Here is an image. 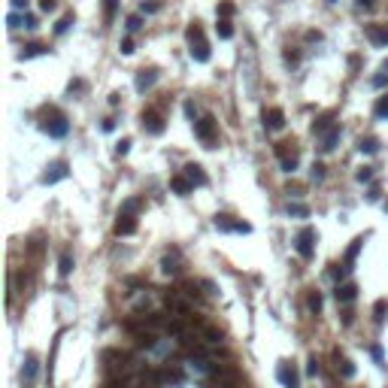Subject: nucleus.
Segmentation results:
<instances>
[{
	"instance_id": "nucleus-32",
	"label": "nucleus",
	"mask_w": 388,
	"mask_h": 388,
	"mask_svg": "<svg viewBox=\"0 0 388 388\" xmlns=\"http://www.w3.org/2000/svg\"><path fill=\"white\" fill-rule=\"evenodd\" d=\"M203 334H206V343H212V346L221 343V331H215V328H203Z\"/></svg>"
},
{
	"instance_id": "nucleus-27",
	"label": "nucleus",
	"mask_w": 388,
	"mask_h": 388,
	"mask_svg": "<svg viewBox=\"0 0 388 388\" xmlns=\"http://www.w3.org/2000/svg\"><path fill=\"white\" fill-rule=\"evenodd\" d=\"M6 24H9V30H18L21 24H27V15H21V12H9Z\"/></svg>"
},
{
	"instance_id": "nucleus-40",
	"label": "nucleus",
	"mask_w": 388,
	"mask_h": 388,
	"mask_svg": "<svg viewBox=\"0 0 388 388\" xmlns=\"http://www.w3.org/2000/svg\"><path fill=\"white\" fill-rule=\"evenodd\" d=\"M373 85H376V88H385V85H388V70H382V73L376 76V79H373Z\"/></svg>"
},
{
	"instance_id": "nucleus-34",
	"label": "nucleus",
	"mask_w": 388,
	"mask_h": 388,
	"mask_svg": "<svg viewBox=\"0 0 388 388\" xmlns=\"http://www.w3.org/2000/svg\"><path fill=\"white\" fill-rule=\"evenodd\" d=\"M70 24H73V12H67V15H64V18H61V21L55 24V33H64V30H67Z\"/></svg>"
},
{
	"instance_id": "nucleus-29",
	"label": "nucleus",
	"mask_w": 388,
	"mask_h": 388,
	"mask_svg": "<svg viewBox=\"0 0 388 388\" xmlns=\"http://www.w3.org/2000/svg\"><path fill=\"white\" fill-rule=\"evenodd\" d=\"M234 12H237V6L230 3V0H221V3H218V15H221V18H230Z\"/></svg>"
},
{
	"instance_id": "nucleus-46",
	"label": "nucleus",
	"mask_w": 388,
	"mask_h": 388,
	"mask_svg": "<svg viewBox=\"0 0 388 388\" xmlns=\"http://www.w3.org/2000/svg\"><path fill=\"white\" fill-rule=\"evenodd\" d=\"M358 6H361V9H373V6H376V0H358Z\"/></svg>"
},
{
	"instance_id": "nucleus-49",
	"label": "nucleus",
	"mask_w": 388,
	"mask_h": 388,
	"mask_svg": "<svg viewBox=\"0 0 388 388\" xmlns=\"http://www.w3.org/2000/svg\"><path fill=\"white\" fill-rule=\"evenodd\" d=\"M385 212H388V200H385Z\"/></svg>"
},
{
	"instance_id": "nucleus-19",
	"label": "nucleus",
	"mask_w": 388,
	"mask_h": 388,
	"mask_svg": "<svg viewBox=\"0 0 388 388\" xmlns=\"http://www.w3.org/2000/svg\"><path fill=\"white\" fill-rule=\"evenodd\" d=\"M337 140H340V125H334V128L322 137V152H331V149L337 146Z\"/></svg>"
},
{
	"instance_id": "nucleus-48",
	"label": "nucleus",
	"mask_w": 388,
	"mask_h": 388,
	"mask_svg": "<svg viewBox=\"0 0 388 388\" xmlns=\"http://www.w3.org/2000/svg\"><path fill=\"white\" fill-rule=\"evenodd\" d=\"M382 70H388V61H385V64H382Z\"/></svg>"
},
{
	"instance_id": "nucleus-38",
	"label": "nucleus",
	"mask_w": 388,
	"mask_h": 388,
	"mask_svg": "<svg viewBox=\"0 0 388 388\" xmlns=\"http://www.w3.org/2000/svg\"><path fill=\"white\" fill-rule=\"evenodd\" d=\"M373 179V167H361L358 170V182H370Z\"/></svg>"
},
{
	"instance_id": "nucleus-7",
	"label": "nucleus",
	"mask_w": 388,
	"mask_h": 388,
	"mask_svg": "<svg viewBox=\"0 0 388 388\" xmlns=\"http://www.w3.org/2000/svg\"><path fill=\"white\" fill-rule=\"evenodd\" d=\"M364 33L373 46H388V24H367Z\"/></svg>"
},
{
	"instance_id": "nucleus-13",
	"label": "nucleus",
	"mask_w": 388,
	"mask_h": 388,
	"mask_svg": "<svg viewBox=\"0 0 388 388\" xmlns=\"http://www.w3.org/2000/svg\"><path fill=\"white\" fill-rule=\"evenodd\" d=\"M143 128H146L149 134H155V137L164 134V122H161V115H158V112H146V115H143Z\"/></svg>"
},
{
	"instance_id": "nucleus-5",
	"label": "nucleus",
	"mask_w": 388,
	"mask_h": 388,
	"mask_svg": "<svg viewBox=\"0 0 388 388\" xmlns=\"http://www.w3.org/2000/svg\"><path fill=\"white\" fill-rule=\"evenodd\" d=\"M64 176H67V161H52L40 179H43V185H55V182H61Z\"/></svg>"
},
{
	"instance_id": "nucleus-23",
	"label": "nucleus",
	"mask_w": 388,
	"mask_h": 388,
	"mask_svg": "<svg viewBox=\"0 0 388 388\" xmlns=\"http://www.w3.org/2000/svg\"><path fill=\"white\" fill-rule=\"evenodd\" d=\"M215 30H218V36H221V40H230V36H234V24H230L227 18H218Z\"/></svg>"
},
{
	"instance_id": "nucleus-21",
	"label": "nucleus",
	"mask_w": 388,
	"mask_h": 388,
	"mask_svg": "<svg viewBox=\"0 0 388 388\" xmlns=\"http://www.w3.org/2000/svg\"><path fill=\"white\" fill-rule=\"evenodd\" d=\"M385 316H388V300H376V306H373V322H376V325H385Z\"/></svg>"
},
{
	"instance_id": "nucleus-31",
	"label": "nucleus",
	"mask_w": 388,
	"mask_h": 388,
	"mask_svg": "<svg viewBox=\"0 0 388 388\" xmlns=\"http://www.w3.org/2000/svg\"><path fill=\"white\" fill-rule=\"evenodd\" d=\"M122 212H128V215H137V212H140V200H137V197H131V200H125V206H122Z\"/></svg>"
},
{
	"instance_id": "nucleus-12",
	"label": "nucleus",
	"mask_w": 388,
	"mask_h": 388,
	"mask_svg": "<svg viewBox=\"0 0 388 388\" xmlns=\"http://www.w3.org/2000/svg\"><path fill=\"white\" fill-rule=\"evenodd\" d=\"M334 297H337L340 303H352V300L358 297V285H355V282H343V285H337Z\"/></svg>"
},
{
	"instance_id": "nucleus-2",
	"label": "nucleus",
	"mask_w": 388,
	"mask_h": 388,
	"mask_svg": "<svg viewBox=\"0 0 388 388\" xmlns=\"http://www.w3.org/2000/svg\"><path fill=\"white\" fill-rule=\"evenodd\" d=\"M294 249H297V255L303 258V261H309L316 255V230L313 227H303L300 234L294 237Z\"/></svg>"
},
{
	"instance_id": "nucleus-36",
	"label": "nucleus",
	"mask_w": 388,
	"mask_h": 388,
	"mask_svg": "<svg viewBox=\"0 0 388 388\" xmlns=\"http://www.w3.org/2000/svg\"><path fill=\"white\" fill-rule=\"evenodd\" d=\"M288 212H291V215H309V206H303V203H288Z\"/></svg>"
},
{
	"instance_id": "nucleus-44",
	"label": "nucleus",
	"mask_w": 388,
	"mask_h": 388,
	"mask_svg": "<svg viewBox=\"0 0 388 388\" xmlns=\"http://www.w3.org/2000/svg\"><path fill=\"white\" fill-rule=\"evenodd\" d=\"M131 52H134V40H125L122 43V55H131Z\"/></svg>"
},
{
	"instance_id": "nucleus-9",
	"label": "nucleus",
	"mask_w": 388,
	"mask_h": 388,
	"mask_svg": "<svg viewBox=\"0 0 388 388\" xmlns=\"http://www.w3.org/2000/svg\"><path fill=\"white\" fill-rule=\"evenodd\" d=\"M43 131H46L49 137H67L70 125H67V119H64V115H55L52 122H43Z\"/></svg>"
},
{
	"instance_id": "nucleus-37",
	"label": "nucleus",
	"mask_w": 388,
	"mask_h": 388,
	"mask_svg": "<svg viewBox=\"0 0 388 388\" xmlns=\"http://www.w3.org/2000/svg\"><path fill=\"white\" fill-rule=\"evenodd\" d=\"M140 9H143V12H158V9H161V3H158V0H152V3H146V0H143V3H140Z\"/></svg>"
},
{
	"instance_id": "nucleus-17",
	"label": "nucleus",
	"mask_w": 388,
	"mask_h": 388,
	"mask_svg": "<svg viewBox=\"0 0 388 388\" xmlns=\"http://www.w3.org/2000/svg\"><path fill=\"white\" fill-rule=\"evenodd\" d=\"M361 246H364V237H355V240H352V246L346 249V258H343V264H346V267H352V264H355V258H358Z\"/></svg>"
},
{
	"instance_id": "nucleus-43",
	"label": "nucleus",
	"mask_w": 388,
	"mask_h": 388,
	"mask_svg": "<svg viewBox=\"0 0 388 388\" xmlns=\"http://www.w3.org/2000/svg\"><path fill=\"white\" fill-rule=\"evenodd\" d=\"M306 373H309V376H316V373H319V361H316V358L306 364Z\"/></svg>"
},
{
	"instance_id": "nucleus-4",
	"label": "nucleus",
	"mask_w": 388,
	"mask_h": 388,
	"mask_svg": "<svg viewBox=\"0 0 388 388\" xmlns=\"http://www.w3.org/2000/svg\"><path fill=\"white\" fill-rule=\"evenodd\" d=\"M215 227L218 230H234V234H249L252 230L249 221H234L230 215H215Z\"/></svg>"
},
{
	"instance_id": "nucleus-41",
	"label": "nucleus",
	"mask_w": 388,
	"mask_h": 388,
	"mask_svg": "<svg viewBox=\"0 0 388 388\" xmlns=\"http://www.w3.org/2000/svg\"><path fill=\"white\" fill-rule=\"evenodd\" d=\"M55 6H58V0H40V9L43 12H52Z\"/></svg>"
},
{
	"instance_id": "nucleus-30",
	"label": "nucleus",
	"mask_w": 388,
	"mask_h": 388,
	"mask_svg": "<svg viewBox=\"0 0 388 388\" xmlns=\"http://www.w3.org/2000/svg\"><path fill=\"white\" fill-rule=\"evenodd\" d=\"M337 367H340V373H343L346 379H352V376H355V367H352V361H349V358H343Z\"/></svg>"
},
{
	"instance_id": "nucleus-33",
	"label": "nucleus",
	"mask_w": 388,
	"mask_h": 388,
	"mask_svg": "<svg viewBox=\"0 0 388 388\" xmlns=\"http://www.w3.org/2000/svg\"><path fill=\"white\" fill-rule=\"evenodd\" d=\"M125 27H128L131 33H134V30H140V27H143V18H140V15H128V21H125Z\"/></svg>"
},
{
	"instance_id": "nucleus-18",
	"label": "nucleus",
	"mask_w": 388,
	"mask_h": 388,
	"mask_svg": "<svg viewBox=\"0 0 388 388\" xmlns=\"http://www.w3.org/2000/svg\"><path fill=\"white\" fill-rule=\"evenodd\" d=\"M170 188H173L176 194H188V191H191L194 185H191V179H188V176L182 173V176H173V179H170Z\"/></svg>"
},
{
	"instance_id": "nucleus-25",
	"label": "nucleus",
	"mask_w": 388,
	"mask_h": 388,
	"mask_svg": "<svg viewBox=\"0 0 388 388\" xmlns=\"http://www.w3.org/2000/svg\"><path fill=\"white\" fill-rule=\"evenodd\" d=\"M164 273H179V252H173V258L170 255H164Z\"/></svg>"
},
{
	"instance_id": "nucleus-42",
	"label": "nucleus",
	"mask_w": 388,
	"mask_h": 388,
	"mask_svg": "<svg viewBox=\"0 0 388 388\" xmlns=\"http://www.w3.org/2000/svg\"><path fill=\"white\" fill-rule=\"evenodd\" d=\"M79 91H85V82H79V79L70 82V94H79Z\"/></svg>"
},
{
	"instance_id": "nucleus-1",
	"label": "nucleus",
	"mask_w": 388,
	"mask_h": 388,
	"mask_svg": "<svg viewBox=\"0 0 388 388\" xmlns=\"http://www.w3.org/2000/svg\"><path fill=\"white\" fill-rule=\"evenodd\" d=\"M185 40H188V55L197 61V64H206L209 61V43L203 36V27L197 21H191L188 30H185Z\"/></svg>"
},
{
	"instance_id": "nucleus-26",
	"label": "nucleus",
	"mask_w": 388,
	"mask_h": 388,
	"mask_svg": "<svg viewBox=\"0 0 388 388\" xmlns=\"http://www.w3.org/2000/svg\"><path fill=\"white\" fill-rule=\"evenodd\" d=\"M46 52V46H40V43H30V46H24L21 52H18V58H33V55H43Z\"/></svg>"
},
{
	"instance_id": "nucleus-50",
	"label": "nucleus",
	"mask_w": 388,
	"mask_h": 388,
	"mask_svg": "<svg viewBox=\"0 0 388 388\" xmlns=\"http://www.w3.org/2000/svg\"><path fill=\"white\" fill-rule=\"evenodd\" d=\"M328 3H337V0H328Z\"/></svg>"
},
{
	"instance_id": "nucleus-35",
	"label": "nucleus",
	"mask_w": 388,
	"mask_h": 388,
	"mask_svg": "<svg viewBox=\"0 0 388 388\" xmlns=\"http://www.w3.org/2000/svg\"><path fill=\"white\" fill-rule=\"evenodd\" d=\"M309 309H313V313H322V294L319 291L309 294Z\"/></svg>"
},
{
	"instance_id": "nucleus-20",
	"label": "nucleus",
	"mask_w": 388,
	"mask_h": 388,
	"mask_svg": "<svg viewBox=\"0 0 388 388\" xmlns=\"http://www.w3.org/2000/svg\"><path fill=\"white\" fill-rule=\"evenodd\" d=\"M115 12H119V0H103V24H112Z\"/></svg>"
},
{
	"instance_id": "nucleus-14",
	"label": "nucleus",
	"mask_w": 388,
	"mask_h": 388,
	"mask_svg": "<svg viewBox=\"0 0 388 388\" xmlns=\"http://www.w3.org/2000/svg\"><path fill=\"white\" fill-rule=\"evenodd\" d=\"M188 179H191V185H206V173H203V167L200 164H185V170H182Z\"/></svg>"
},
{
	"instance_id": "nucleus-3",
	"label": "nucleus",
	"mask_w": 388,
	"mask_h": 388,
	"mask_svg": "<svg viewBox=\"0 0 388 388\" xmlns=\"http://www.w3.org/2000/svg\"><path fill=\"white\" fill-rule=\"evenodd\" d=\"M194 134H197V140H200L206 149H212V146H215V119H212V115L197 119V122H194Z\"/></svg>"
},
{
	"instance_id": "nucleus-22",
	"label": "nucleus",
	"mask_w": 388,
	"mask_h": 388,
	"mask_svg": "<svg viewBox=\"0 0 388 388\" xmlns=\"http://www.w3.org/2000/svg\"><path fill=\"white\" fill-rule=\"evenodd\" d=\"M358 152H364V155H373V152H379V140H376V137H364V140L358 143Z\"/></svg>"
},
{
	"instance_id": "nucleus-6",
	"label": "nucleus",
	"mask_w": 388,
	"mask_h": 388,
	"mask_svg": "<svg viewBox=\"0 0 388 388\" xmlns=\"http://www.w3.org/2000/svg\"><path fill=\"white\" fill-rule=\"evenodd\" d=\"M264 125H267L270 131H282V128H285V112H282L279 106L264 109Z\"/></svg>"
},
{
	"instance_id": "nucleus-45",
	"label": "nucleus",
	"mask_w": 388,
	"mask_h": 388,
	"mask_svg": "<svg viewBox=\"0 0 388 388\" xmlns=\"http://www.w3.org/2000/svg\"><path fill=\"white\" fill-rule=\"evenodd\" d=\"M322 176H325V167H322V164H316V167H313V179H322Z\"/></svg>"
},
{
	"instance_id": "nucleus-24",
	"label": "nucleus",
	"mask_w": 388,
	"mask_h": 388,
	"mask_svg": "<svg viewBox=\"0 0 388 388\" xmlns=\"http://www.w3.org/2000/svg\"><path fill=\"white\" fill-rule=\"evenodd\" d=\"M58 273H61L64 279H67V276L73 273V258H70L67 252H64V255H61V261H58Z\"/></svg>"
},
{
	"instance_id": "nucleus-28",
	"label": "nucleus",
	"mask_w": 388,
	"mask_h": 388,
	"mask_svg": "<svg viewBox=\"0 0 388 388\" xmlns=\"http://www.w3.org/2000/svg\"><path fill=\"white\" fill-rule=\"evenodd\" d=\"M373 112H376V119H382V122L388 119V94H385V97H379V103H376V109H373Z\"/></svg>"
},
{
	"instance_id": "nucleus-15",
	"label": "nucleus",
	"mask_w": 388,
	"mask_h": 388,
	"mask_svg": "<svg viewBox=\"0 0 388 388\" xmlns=\"http://www.w3.org/2000/svg\"><path fill=\"white\" fill-rule=\"evenodd\" d=\"M33 379H36V358H33V355H27V361H24V367H21V382L30 388V385H33Z\"/></svg>"
},
{
	"instance_id": "nucleus-11",
	"label": "nucleus",
	"mask_w": 388,
	"mask_h": 388,
	"mask_svg": "<svg viewBox=\"0 0 388 388\" xmlns=\"http://www.w3.org/2000/svg\"><path fill=\"white\" fill-rule=\"evenodd\" d=\"M137 230V221H134V215H128V212H119V221H115V234L119 237H131Z\"/></svg>"
},
{
	"instance_id": "nucleus-8",
	"label": "nucleus",
	"mask_w": 388,
	"mask_h": 388,
	"mask_svg": "<svg viewBox=\"0 0 388 388\" xmlns=\"http://www.w3.org/2000/svg\"><path fill=\"white\" fill-rule=\"evenodd\" d=\"M276 379H279V382H282L285 388H297V382H300L297 370H294L291 364H285V361H282V364L276 367Z\"/></svg>"
},
{
	"instance_id": "nucleus-39",
	"label": "nucleus",
	"mask_w": 388,
	"mask_h": 388,
	"mask_svg": "<svg viewBox=\"0 0 388 388\" xmlns=\"http://www.w3.org/2000/svg\"><path fill=\"white\" fill-rule=\"evenodd\" d=\"M131 152V140H122L119 146H115V155H119V158H122V155H128Z\"/></svg>"
},
{
	"instance_id": "nucleus-16",
	"label": "nucleus",
	"mask_w": 388,
	"mask_h": 388,
	"mask_svg": "<svg viewBox=\"0 0 388 388\" xmlns=\"http://www.w3.org/2000/svg\"><path fill=\"white\" fill-rule=\"evenodd\" d=\"M334 119H337V112H325V115H319V119L313 122V131H316V134L331 131V128H334Z\"/></svg>"
},
{
	"instance_id": "nucleus-47",
	"label": "nucleus",
	"mask_w": 388,
	"mask_h": 388,
	"mask_svg": "<svg viewBox=\"0 0 388 388\" xmlns=\"http://www.w3.org/2000/svg\"><path fill=\"white\" fill-rule=\"evenodd\" d=\"M12 9H27V0H12Z\"/></svg>"
},
{
	"instance_id": "nucleus-10",
	"label": "nucleus",
	"mask_w": 388,
	"mask_h": 388,
	"mask_svg": "<svg viewBox=\"0 0 388 388\" xmlns=\"http://www.w3.org/2000/svg\"><path fill=\"white\" fill-rule=\"evenodd\" d=\"M155 82H158V70L149 67V70H140V73H137V82H134V85H137V91L143 94V91H149Z\"/></svg>"
}]
</instances>
